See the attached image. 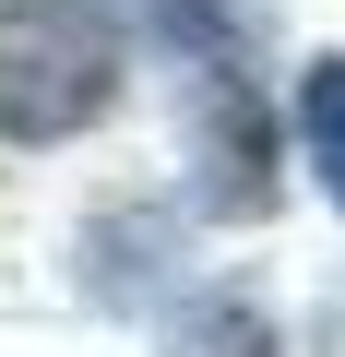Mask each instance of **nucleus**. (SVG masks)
Here are the masks:
<instances>
[{
    "instance_id": "obj_3",
    "label": "nucleus",
    "mask_w": 345,
    "mask_h": 357,
    "mask_svg": "<svg viewBox=\"0 0 345 357\" xmlns=\"http://www.w3.org/2000/svg\"><path fill=\"white\" fill-rule=\"evenodd\" d=\"M167 357H286V345H274V310L262 298L215 286V298H179V310H167Z\"/></svg>"
},
{
    "instance_id": "obj_2",
    "label": "nucleus",
    "mask_w": 345,
    "mask_h": 357,
    "mask_svg": "<svg viewBox=\"0 0 345 357\" xmlns=\"http://www.w3.org/2000/svg\"><path fill=\"white\" fill-rule=\"evenodd\" d=\"M274 119H262V96L238 84V72H203V215H262L274 203Z\"/></svg>"
},
{
    "instance_id": "obj_1",
    "label": "nucleus",
    "mask_w": 345,
    "mask_h": 357,
    "mask_svg": "<svg viewBox=\"0 0 345 357\" xmlns=\"http://www.w3.org/2000/svg\"><path fill=\"white\" fill-rule=\"evenodd\" d=\"M131 36L107 0H0V143H72L119 107Z\"/></svg>"
},
{
    "instance_id": "obj_4",
    "label": "nucleus",
    "mask_w": 345,
    "mask_h": 357,
    "mask_svg": "<svg viewBox=\"0 0 345 357\" xmlns=\"http://www.w3.org/2000/svg\"><path fill=\"white\" fill-rule=\"evenodd\" d=\"M298 131H309V167H321L333 215H345V60H309V84H298Z\"/></svg>"
}]
</instances>
